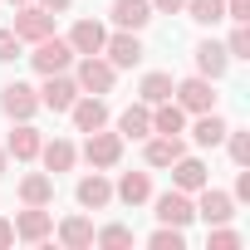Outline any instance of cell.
Segmentation results:
<instances>
[{"instance_id":"obj_6","label":"cell","mask_w":250,"mask_h":250,"mask_svg":"<svg viewBox=\"0 0 250 250\" xmlns=\"http://www.w3.org/2000/svg\"><path fill=\"white\" fill-rule=\"evenodd\" d=\"M74 98H79V83H74V79H64V74H44V88H40V103H44V108L69 113Z\"/></svg>"},{"instance_id":"obj_36","label":"cell","mask_w":250,"mask_h":250,"mask_svg":"<svg viewBox=\"0 0 250 250\" xmlns=\"http://www.w3.org/2000/svg\"><path fill=\"white\" fill-rule=\"evenodd\" d=\"M10 240H15V221H5V216H0V250H5Z\"/></svg>"},{"instance_id":"obj_32","label":"cell","mask_w":250,"mask_h":250,"mask_svg":"<svg viewBox=\"0 0 250 250\" xmlns=\"http://www.w3.org/2000/svg\"><path fill=\"white\" fill-rule=\"evenodd\" d=\"M226 54H230V59H250V30H245V25H235V30H230Z\"/></svg>"},{"instance_id":"obj_3","label":"cell","mask_w":250,"mask_h":250,"mask_svg":"<svg viewBox=\"0 0 250 250\" xmlns=\"http://www.w3.org/2000/svg\"><path fill=\"white\" fill-rule=\"evenodd\" d=\"M172 93H177V108L182 113H206V108H216V93H211V79H182V83H172Z\"/></svg>"},{"instance_id":"obj_9","label":"cell","mask_w":250,"mask_h":250,"mask_svg":"<svg viewBox=\"0 0 250 250\" xmlns=\"http://www.w3.org/2000/svg\"><path fill=\"white\" fill-rule=\"evenodd\" d=\"M15 35H20V40H44V35H54V15H49L44 5H20Z\"/></svg>"},{"instance_id":"obj_4","label":"cell","mask_w":250,"mask_h":250,"mask_svg":"<svg viewBox=\"0 0 250 250\" xmlns=\"http://www.w3.org/2000/svg\"><path fill=\"white\" fill-rule=\"evenodd\" d=\"M0 108H5L15 123H30L35 108H40V93L30 83H5V88H0Z\"/></svg>"},{"instance_id":"obj_39","label":"cell","mask_w":250,"mask_h":250,"mask_svg":"<svg viewBox=\"0 0 250 250\" xmlns=\"http://www.w3.org/2000/svg\"><path fill=\"white\" fill-rule=\"evenodd\" d=\"M5 157H10V152H5V147H0V177H5Z\"/></svg>"},{"instance_id":"obj_17","label":"cell","mask_w":250,"mask_h":250,"mask_svg":"<svg viewBox=\"0 0 250 250\" xmlns=\"http://www.w3.org/2000/svg\"><path fill=\"white\" fill-rule=\"evenodd\" d=\"M113 201V187H108V177H83L79 182V206H88V211H98V206H108Z\"/></svg>"},{"instance_id":"obj_38","label":"cell","mask_w":250,"mask_h":250,"mask_svg":"<svg viewBox=\"0 0 250 250\" xmlns=\"http://www.w3.org/2000/svg\"><path fill=\"white\" fill-rule=\"evenodd\" d=\"M152 5H157V10H167V15H172V10H182V5H187V0H152Z\"/></svg>"},{"instance_id":"obj_1","label":"cell","mask_w":250,"mask_h":250,"mask_svg":"<svg viewBox=\"0 0 250 250\" xmlns=\"http://www.w3.org/2000/svg\"><path fill=\"white\" fill-rule=\"evenodd\" d=\"M35 69L40 74H64L69 64H74V49H69V40H54V35H44V40H35Z\"/></svg>"},{"instance_id":"obj_40","label":"cell","mask_w":250,"mask_h":250,"mask_svg":"<svg viewBox=\"0 0 250 250\" xmlns=\"http://www.w3.org/2000/svg\"><path fill=\"white\" fill-rule=\"evenodd\" d=\"M10 5H30V0H10Z\"/></svg>"},{"instance_id":"obj_15","label":"cell","mask_w":250,"mask_h":250,"mask_svg":"<svg viewBox=\"0 0 250 250\" xmlns=\"http://www.w3.org/2000/svg\"><path fill=\"white\" fill-rule=\"evenodd\" d=\"M226 64H230L226 44H216V40H201V44H196V69H201V79H221Z\"/></svg>"},{"instance_id":"obj_5","label":"cell","mask_w":250,"mask_h":250,"mask_svg":"<svg viewBox=\"0 0 250 250\" xmlns=\"http://www.w3.org/2000/svg\"><path fill=\"white\" fill-rule=\"evenodd\" d=\"M103 54H108L113 69H133V64L143 59V40H138V30H123V35L103 40Z\"/></svg>"},{"instance_id":"obj_16","label":"cell","mask_w":250,"mask_h":250,"mask_svg":"<svg viewBox=\"0 0 250 250\" xmlns=\"http://www.w3.org/2000/svg\"><path fill=\"white\" fill-rule=\"evenodd\" d=\"M172 182H177V191H201V187H206V167L182 152V157L172 162Z\"/></svg>"},{"instance_id":"obj_20","label":"cell","mask_w":250,"mask_h":250,"mask_svg":"<svg viewBox=\"0 0 250 250\" xmlns=\"http://www.w3.org/2000/svg\"><path fill=\"white\" fill-rule=\"evenodd\" d=\"M5 152H15L20 162H35L40 157V133L30 128V123H20V128L10 133V143H5Z\"/></svg>"},{"instance_id":"obj_27","label":"cell","mask_w":250,"mask_h":250,"mask_svg":"<svg viewBox=\"0 0 250 250\" xmlns=\"http://www.w3.org/2000/svg\"><path fill=\"white\" fill-rule=\"evenodd\" d=\"M182 10H191L196 25H216V20H226V0H187Z\"/></svg>"},{"instance_id":"obj_8","label":"cell","mask_w":250,"mask_h":250,"mask_svg":"<svg viewBox=\"0 0 250 250\" xmlns=\"http://www.w3.org/2000/svg\"><path fill=\"white\" fill-rule=\"evenodd\" d=\"M196 216H201L206 226H226V221L235 216V196H230V191H211V187H201Z\"/></svg>"},{"instance_id":"obj_12","label":"cell","mask_w":250,"mask_h":250,"mask_svg":"<svg viewBox=\"0 0 250 250\" xmlns=\"http://www.w3.org/2000/svg\"><path fill=\"white\" fill-rule=\"evenodd\" d=\"M103 40H108V30H103L98 20H79V25L69 30V49H74V54H103Z\"/></svg>"},{"instance_id":"obj_18","label":"cell","mask_w":250,"mask_h":250,"mask_svg":"<svg viewBox=\"0 0 250 250\" xmlns=\"http://www.w3.org/2000/svg\"><path fill=\"white\" fill-rule=\"evenodd\" d=\"M196 143L201 147H216V143H226V118H216V108H206V113H196Z\"/></svg>"},{"instance_id":"obj_19","label":"cell","mask_w":250,"mask_h":250,"mask_svg":"<svg viewBox=\"0 0 250 250\" xmlns=\"http://www.w3.org/2000/svg\"><path fill=\"white\" fill-rule=\"evenodd\" d=\"M113 191L128 201V206H138V201H147V196H152V182H147V172H123Z\"/></svg>"},{"instance_id":"obj_22","label":"cell","mask_w":250,"mask_h":250,"mask_svg":"<svg viewBox=\"0 0 250 250\" xmlns=\"http://www.w3.org/2000/svg\"><path fill=\"white\" fill-rule=\"evenodd\" d=\"M182 152H187V147H182V138H167V133H162V138H152V143H147V167H172Z\"/></svg>"},{"instance_id":"obj_35","label":"cell","mask_w":250,"mask_h":250,"mask_svg":"<svg viewBox=\"0 0 250 250\" xmlns=\"http://www.w3.org/2000/svg\"><path fill=\"white\" fill-rule=\"evenodd\" d=\"M226 15H230L235 25H245V20H250V0H226Z\"/></svg>"},{"instance_id":"obj_31","label":"cell","mask_w":250,"mask_h":250,"mask_svg":"<svg viewBox=\"0 0 250 250\" xmlns=\"http://www.w3.org/2000/svg\"><path fill=\"white\" fill-rule=\"evenodd\" d=\"M93 240L108 245V250H123V245H133V230H128V226H108V230H98Z\"/></svg>"},{"instance_id":"obj_13","label":"cell","mask_w":250,"mask_h":250,"mask_svg":"<svg viewBox=\"0 0 250 250\" xmlns=\"http://www.w3.org/2000/svg\"><path fill=\"white\" fill-rule=\"evenodd\" d=\"M49 230H54V221H49V211H44V206H30V211H20V216H15V235H20V240H30V245H40Z\"/></svg>"},{"instance_id":"obj_2","label":"cell","mask_w":250,"mask_h":250,"mask_svg":"<svg viewBox=\"0 0 250 250\" xmlns=\"http://www.w3.org/2000/svg\"><path fill=\"white\" fill-rule=\"evenodd\" d=\"M113 64L108 59H98V54H83L79 59V74H74V83H79V93H108L113 88Z\"/></svg>"},{"instance_id":"obj_24","label":"cell","mask_w":250,"mask_h":250,"mask_svg":"<svg viewBox=\"0 0 250 250\" xmlns=\"http://www.w3.org/2000/svg\"><path fill=\"white\" fill-rule=\"evenodd\" d=\"M182 128H187V113H182L172 98H167V103H157V113H152V133H167V138H177Z\"/></svg>"},{"instance_id":"obj_23","label":"cell","mask_w":250,"mask_h":250,"mask_svg":"<svg viewBox=\"0 0 250 250\" xmlns=\"http://www.w3.org/2000/svg\"><path fill=\"white\" fill-rule=\"evenodd\" d=\"M20 196H25V206H49L54 201V177H44V172L25 177L20 182Z\"/></svg>"},{"instance_id":"obj_37","label":"cell","mask_w":250,"mask_h":250,"mask_svg":"<svg viewBox=\"0 0 250 250\" xmlns=\"http://www.w3.org/2000/svg\"><path fill=\"white\" fill-rule=\"evenodd\" d=\"M40 5H44L49 15H59V10H69V5H74V0H40Z\"/></svg>"},{"instance_id":"obj_28","label":"cell","mask_w":250,"mask_h":250,"mask_svg":"<svg viewBox=\"0 0 250 250\" xmlns=\"http://www.w3.org/2000/svg\"><path fill=\"white\" fill-rule=\"evenodd\" d=\"M172 98V74H147L143 79V103H167Z\"/></svg>"},{"instance_id":"obj_10","label":"cell","mask_w":250,"mask_h":250,"mask_svg":"<svg viewBox=\"0 0 250 250\" xmlns=\"http://www.w3.org/2000/svg\"><path fill=\"white\" fill-rule=\"evenodd\" d=\"M191 216H196V206H191V196H187V191H177V187H172V191H162V196H157V221H162V226H187Z\"/></svg>"},{"instance_id":"obj_7","label":"cell","mask_w":250,"mask_h":250,"mask_svg":"<svg viewBox=\"0 0 250 250\" xmlns=\"http://www.w3.org/2000/svg\"><path fill=\"white\" fill-rule=\"evenodd\" d=\"M83 157L93 162V167H118V157H123V138L118 133H88V143H83Z\"/></svg>"},{"instance_id":"obj_21","label":"cell","mask_w":250,"mask_h":250,"mask_svg":"<svg viewBox=\"0 0 250 250\" xmlns=\"http://www.w3.org/2000/svg\"><path fill=\"white\" fill-rule=\"evenodd\" d=\"M40 157H44V167H49V172H69L79 152H74V143L54 138V143H40Z\"/></svg>"},{"instance_id":"obj_14","label":"cell","mask_w":250,"mask_h":250,"mask_svg":"<svg viewBox=\"0 0 250 250\" xmlns=\"http://www.w3.org/2000/svg\"><path fill=\"white\" fill-rule=\"evenodd\" d=\"M152 20V0H113V25L118 30H143Z\"/></svg>"},{"instance_id":"obj_29","label":"cell","mask_w":250,"mask_h":250,"mask_svg":"<svg viewBox=\"0 0 250 250\" xmlns=\"http://www.w3.org/2000/svg\"><path fill=\"white\" fill-rule=\"evenodd\" d=\"M152 250H182L187 245V235H182V226H162V230H152V240H147Z\"/></svg>"},{"instance_id":"obj_33","label":"cell","mask_w":250,"mask_h":250,"mask_svg":"<svg viewBox=\"0 0 250 250\" xmlns=\"http://www.w3.org/2000/svg\"><path fill=\"white\" fill-rule=\"evenodd\" d=\"M15 54H20V35H15V30H0V64L15 59Z\"/></svg>"},{"instance_id":"obj_25","label":"cell","mask_w":250,"mask_h":250,"mask_svg":"<svg viewBox=\"0 0 250 250\" xmlns=\"http://www.w3.org/2000/svg\"><path fill=\"white\" fill-rule=\"evenodd\" d=\"M152 133V113L147 108H128L118 118V138H147Z\"/></svg>"},{"instance_id":"obj_26","label":"cell","mask_w":250,"mask_h":250,"mask_svg":"<svg viewBox=\"0 0 250 250\" xmlns=\"http://www.w3.org/2000/svg\"><path fill=\"white\" fill-rule=\"evenodd\" d=\"M59 240H64L69 250H83V245H93V226H88L83 216H69V221L59 226Z\"/></svg>"},{"instance_id":"obj_34","label":"cell","mask_w":250,"mask_h":250,"mask_svg":"<svg viewBox=\"0 0 250 250\" xmlns=\"http://www.w3.org/2000/svg\"><path fill=\"white\" fill-rule=\"evenodd\" d=\"M235 245H240L235 230H211V250H235Z\"/></svg>"},{"instance_id":"obj_30","label":"cell","mask_w":250,"mask_h":250,"mask_svg":"<svg viewBox=\"0 0 250 250\" xmlns=\"http://www.w3.org/2000/svg\"><path fill=\"white\" fill-rule=\"evenodd\" d=\"M226 138H230V162H235V167H245V162H250V133L226 128Z\"/></svg>"},{"instance_id":"obj_11","label":"cell","mask_w":250,"mask_h":250,"mask_svg":"<svg viewBox=\"0 0 250 250\" xmlns=\"http://www.w3.org/2000/svg\"><path fill=\"white\" fill-rule=\"evenodd\" d=\"M74 128L79 133H98L103 128V123H108V108H103V98L98 93H83V98H74Z\"/></svg>"}]
</instances>
